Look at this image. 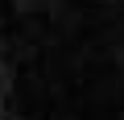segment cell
I'll return each instance as SVG.
<instances>
[{"label": "cell", "mask_w": 124, "mask_h": 120, "mask_svg": "<svg viewBox=\"0 0 124 120\" xmlns=\"http://www.w3.org/2000/svg\"><path fill=\"white\" fill-rule=\"evenodd\" d=\"M0 120H124V0H0Z\"/></svg>", "instance_id": "6da1fadb"}]
</instances>
